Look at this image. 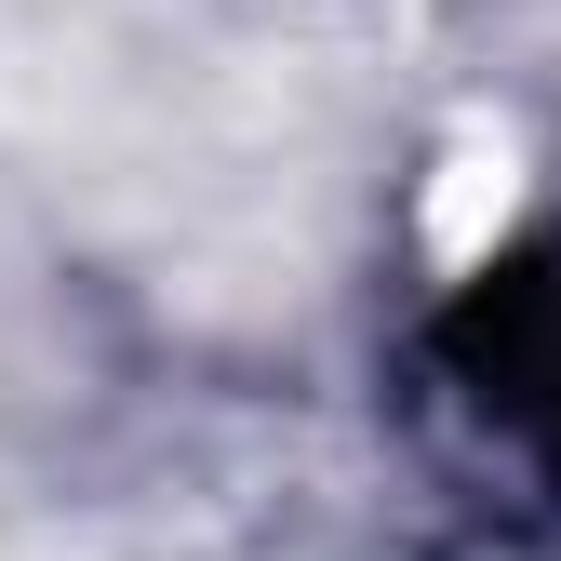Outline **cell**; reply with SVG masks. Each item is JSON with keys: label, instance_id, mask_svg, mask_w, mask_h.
<instances>
[{"label": "cell", "instance_id": "1", "mask_svg": "<svg viewBox=\"0 0 561 561\" xmlns=\"http://www.w3.org/2000/svg\"><path fill=\"white\" fill-rule=\"evenodd\" d=\"M455 388L481 401V428H495L508 455H535L561 481V254L508 267L495 295L455 321Z\"/></svg>", "mask_w": 561, "mask_h": 561}]
</instances>
